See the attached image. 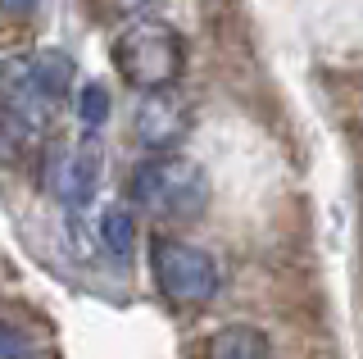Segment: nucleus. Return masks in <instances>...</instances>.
I'll return each instance as SVG.
<instances>
[{
  "label": "nucleus",
  "mask_w": 363,
  "mask_h": 359,
  "mask_svg": "<svg viewBox=\"0 0 363 359\" xmlns=\"http://www.w3.org/2000/svg\"><path fill=\"white\" fill-rule=\"evenodd\" d=\"M96 232H100V245H105L113 260H128V255L136 250V219H132V209H123V205L100 209Z\"/></svg>",
  "instance_id": "nucleus-9"
},
{
  "label": "nucleus",
  "mask_w": 363,
  "mask_h": 359,
  "mask_svg": "<svg viewBox=\"0 0 363 359\" xmlns=\"http://www.w3.org/2000/svg\"><path fill=\"white\" fill-rule=\"evenodd\" d=\"M77 118H82V128H91V132L109 118V92L100 82H82V92H77Z\"/></svg>",
  "instance_id": "nucleus-10"
},
{
  "label": "nucleus",
  "mask_w": 363,
  "mask_h": 359,
  "mask_svg": "<svg viewBox=\"0 0 363 359\" xmlns=\"http://www.w3.org/2000/svg\"><path fill=\"white\" fill-rule=\"evenodd\" d=\"M0 114L9 118V128H14L18 137H37L45 123H50L55 100L32 82L28 64H14V69L5 73V82H0Z\"/></svg>",
  "instance_id": "nucleus-6"
},
{
  "label": "nucleus",
  "mask_w": 363,
  "mask_h": 359,
  "mask_svg": "<svg viewBox=\"0 0 363 359\" xmlns=\"http://www.w3.org/2000/svg\"><path fill=\"white\" fill-rule=\"evenodd\" d=\"M204 359H272V341L268 332L250 328V323H227L209 336Z\"/></svg>",
  "instance_id": "nucleus-7"
},
{
  "label": "nucleus",
  "mask_w": 363,
  "mask_h": 359,
  "mask_svg": "<svg viewBox=\"0 0 363 359\" xmlns=\"http://www.w3.org/2000/svg\"><path fill=\"white\" fill-rule=\"evenodd\" d=\"M23 64H28L32 82H37L55 105L68 96V87H73V60H68L64 50H37L32 60H23Z\"/></svg>",
  "instance_id": "nucleus-8"
},
{
  "label": "nucleus",
  "mask_w": 363,
  "mask_h": 359,
  "mask_svg": "<svg viewBox=\"0 0 363 359\" xmlns=\"http://www.w3.org/2000/svg\"><path fill=\"white\" fill-rule=\"evenodd\" d=\"M0 359H28V341L9 323H0Z\"/></svg>",
  "instance_id": "nucleus-11"
},
{
  "label": "nucleus",
  "mask_w": 363,
  "mask_h": 359,
  "mask_svg": "<svg viewBox=\"0 0 363 359\" xmlns=\"http://www.w3.org/2000/svg\"><path fill=\"white\" fill-rule=\"evenodd\" d=\"M100 168H105V160H100L96 141H60L45 155V187L60 205L82 209L100 187Z\"/></svg>",
  "instance_id": "nucleus-4"
},
{
  "label": "nucleus",
  "mask_w": 363,
  "mask_h": 359,
  "mask_svg": "<svg viewBox=\"0 0 363 359\" xmlns=\"http://www.w3.org/2000/svg\"><path fill=\"white\" fill-rule=\"evenodd\" d=\"M150 268H155L159 291L173 305H209L223 287L213 255L191 241H177V237H159L150 245Z\"/></svg>",
  "instance_id": "nucleus-3"
},
{
  "label": "nucleus",
  "mask_w": 363,
  "mask_h": 359,
  "mask_svg": "<svg viewBox=\"0 0 363 359\" xmlns=\"http://www.w3.org/2000/svg\"><path fill=\"white\" fill-rule=\"evenodd\" d=\"M100 9H109V14H141V9H150L155 0H96Z\"/></svg>",
  "instance_id": "nucleus-12"
},
{
  "label": "nucleus",
  "mask_w": 363,
  "mask_h": 359,
  "mask_svg": "<svg viewBox=\"0 0 363 359\" xmlns=\"http://www.w3.org/2000/svg\"><path fill=\"white\" fill-rule=\"evenodd\" d=\"M32 5H37V0H0V9H9V14H28Z\"/></svg>",
  "instance_id": "nucleus-13"
},
{
  "label": "nucleus",
  "mask_w": 363,
  "mask_h": 359,
  "mask_svg": "<svg viewBox=\"0 0 363 359\" xmlns=\"http://www.w3.org/2000/svg\"><path fill=\"white\" fill-rule=\"evenodd\" d=\"M113 69L136 92H173V82L186 69V41L164 18H132L113 37Z\"/></svg>",
  "instance_id": "nucleus-2"
},
{
  "label": "nucleus",
  "mask_w": 363,
  "mask_h": 359,
  "mask_svg": "<svg viewBox=\"0 0 363 359\" xmlns=\"http://www.w3.org/2000/svg\"><path fill=\"white\" fill-rule=\"evenodd\" d=\"M132 132H136V141H141L145 150L168 155L191 132L186 100L173 96V92H145L141 105H136V114H132Z\"/></svg>",
  "instance_id": "nucleus-5"
},
{
  "label": "nucleus",
  "mask_w": 363,
  "mask_h": 359,
  "mask_svg": "<svg viewBox=\"0 0 363 359\" xmlns=\"http://www.w3.org/2000/svg\"><path fill=\"white\" fill-rule=\"evenodd\" d=\"M128 192L136 200V209H145L150 219H168V223H186L200 219L209 205V173L191 160V155H150L132 168Z\"/></svg>",
  "instance_id": "nucleus-1"
}]
</instances>
